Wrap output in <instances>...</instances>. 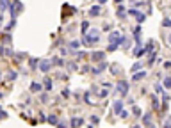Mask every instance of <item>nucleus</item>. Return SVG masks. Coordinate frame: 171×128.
Here are the masks:
<instances>
[{
  "instance_id": "nucleus-18",
  "label": "nucleus",
  "mask_w": 171,
  "mask_h": 128,
  "mask_svg": "<svg viewBox=\"0 0 171 128\" xmlns=\"http://www.w3.org/2000/svg\"><path fill=\"white\" fill-rule=\"evenodd\" d=\"M164 85H166V89H169V87H171V77H166V80H164Z\"/></svg>"
},
{
  "instance_id": "nucleus-29",
  "label": "nucleus",
  "mask_w": 171,
  "mask_h": 128,
  "mask_svg": "<svg viewBox=\"0 0 171 128\" xmlns=\"http://www.w3.org/2000/svg\"><path fill=\"white\" fill-rule=\"evenodd\" d=\"M71 48H79V41H71Z\"/></svg>"
},
{
  "instance_id": "nucleus-7",
  "label": "nucleus",
  "mask_w": 171,
  "mask_h": 128,
  "mask_svg": "<svg viewBox=\"0 0 171 128\" xmlns=\"http://www.w3.org/2000/svg\"><path fill=\"white\" fill-rule=\"evenodd\" d=\"M143 123H144L146 126H150V124H151V114H150V112H146V114L143 116Z\"/></svg>"
},
{
  "instance_id": "nucleus-12",
  "label": "nucleus",
  "mask_w": 171,
  "mask_h": 128,
  "mask_svg": "<svg viewBox=\"0 0 171 128\" xmlns=\"http://www.w3.org/2000/svg\"><path fill=\"white\" fill-rule=\"evenodd\" d=\"M45 89H46V91L52 89V80H50V78H45Z\"/></svg>"
},
{
  "instance_id": "nucleus-2",
  "label": "nucleus",
  "mask_w": 171,
  "mask_h": 128,
  "mask_svg": "<svg viewBox=\"0 0 171 128\" xmlns=\"http://www.w3.org/2000/svg\"><path fill=\"white\" fill-rule=\"evenodd\" d=\"M116 89H118V93H120V94L127 96V94H128V82H127V80H120V82H118V85H116Z\"/></svg>"
},
{
  "instance_id": "nucleus-31",
  "label": "nucleus",
  "mask_w": 171,
  "mask_h": 128,
  "mask_svg": "<svg viewBox=\"0 0 171 128\" xmlns=\"http://www.w3.org/2000/svg\"><path fill=\"white\" fill-rule=\"evenodd\" d=\"M116 48H118V45H110V46H109V52H114Z\"/></svg>"
},
{
  "instance_id": "nucleus-24",
  "label": "nucleus",
  "mask_w": 171,
  "mask_h": 128,
  "mask_svg": "<svg viewBox=\"0 0 171 128\" xmlns=\"http://www.w3.org/2000/svg\"><path fill=\"white\" fill-rule=\"evenodd\" d=\"M132 110H134V116H141V109H139V107H134Z\"/></svg>"
},
{
  "instance_id": "nucleus-16",
  "label": "nucleus",
  "mask_w": 171,
  "mask_h": 128,
  "mask_svg": "<svg viewBox=\"0 0 171 128\" xmlns=\"http://www.w3.org/2000/svg\"><path fill=\"white\" fill-rule=\"evenodd\" d=\"M46 119H48V123H52V124H57V117H55L53 114H52V116H48Z\"/></svg>"
},
{
  "instance_id": "nucleus-35",
  "label": "nucleus",
  "mask_w": 171,
  "mask_h": 128,
  "mask_svg": "<svg viewBox=\"0 0 171 128\" xmlns=\"http://www.w3.org/2000/svg\"><path fill=\"white\" fill-rule=\"evenodd\" d=\"M164 68H171V62L167 60V62H164Z\"/></svg>"
},
{
  "instance_id": "nucleus-1",
  "label": "nucleus",
  "mask_w": 171,
  "mask_h": 128,
  "mask_svg": "<svg viewBox=\"0 0 171 128\" xmlns=\"http://www.w3.org/2000/svg\"><path fill=\"white\" fill-rule=\"evenodd\" d=\"M96 41H98V30H93L82 37V43H86V45H91V43H96Z\"/></svg>"
},
{
  "instance_id": "nucleus-23",
  "label": "nucleus",
  "mask_w": 171,
  "mask_h": 128,
  "mask_svg": "<svg viewBox=\"0 0 171 128\" xmlns=\"http://www.w3.org/2000/svg\"><path fill=\"white\" fill-rule=\"evenodd\" d=\"M36 62H37V59H30V60H29V66H30V68H36Z\"/></svg>"
},
{
  "instance_id": "nucleus-37",
  "label": "nucleus",
  "mask_w": 171,
  "mask_h": 128,
  "mask_svg": "<svg viewBox=\"0 0 171 128\" xmlns=\"http://www.w3.org/2000/svg\"><path fill=\"white\" fill-rule=\"evenodd\" d=\"M0 98H2V93H0Z\"/></svg>"
},
{
  "instance_id": "nucleus-13",
  "label": "nucleus",
  "mask_w": 171,
  "mask_h": 128,
  "mask_svg": "<svg viewBox=\"0 0 171 128\" xmlns=\"http://www.w3.org/2000/svg\"><path fill=\"white\" fill-rule=\"evenodd\" d=\"M30 91H34V93L41 91V85H39V84H32V85H30Z\"/></svg>"
},
{
  "instance_id": "nucleus-26",
  "label": "nucleus",
  "mask_w": 171,
  "mask_h": 128,
  "mask_svg": "<svg viewBox=\"0 0 171 128\" xmlns=\"http://www.w3.org/2000/svg\"><path fill=\"white\" fill-rule=\"evenodd\" d=\"M139 68H141V64H139V62H136V64H134V66H132V71H137Z\"/></svg>"
},
{
  "instance_id": "nucleus-9",
  "label": "nucleus",
  "mask_w": 171,
  "mask_h": 128,
  "mask_svg": "<svg viewBox=\"0 0 171 128\" xmlns=\"http://www.w3.org/2000/svg\"><path fill=\"white\" fill-rule=\"evenodd\" d=\"M89 14H91V16H96V14H100V7H98V6H94L93 9H89Z\"/></svg>"
},
{
  "instance_id": "nucleus-22",
  "label": "nucleus",
  "mask_w": 171,
  "mask_h": 128,
  "mask_svg": "<svg viewBox=\"0 0 171 128\" xmlns=\"http://www.w3.org/2000/svg\"><path fill=\"white\" fill-rule=\"evenodd\" d=\"M162 25H164V27H171V20H169V18H166V20L162 21Z\"/></svg>"
},
{
  "instance_id": "nucleus-4",
  "label": "nucleus",
  "mask_w": 171,
  "mask_h": 128,
  "mask_svg": "<svg viewBox=\"0 0 171 128\" xmlns=\"http://www.w3.org/2000/svg\"><path fill=\"white\" fill-rule=\"evenodd\" d=\"M112 109H114V114H121V109H123V101L116 100L112 103Z\"/></svg>"
},
{
  "instance_id": "nucleus-30",
  "label": "nucleus",
  "mask_w": 171,
  "mask_h": 128,
  "mask_svg": "<svg viewBox=\"0 0 171 128\" xmlns=\"http://www.w3.org/2000/svg\"><path fill=\"white\" fill-rule=\"evenodd\" d=\"M153 107H155V109L159 107V100H157V96H153Z\"/></svg>"
},
{
  "instance_id": "nucleus-17",
  "label": "nucleus",
  "mask_w": 171,
  "mask_h": 128,
  "mask_svg": "<svg viewBox=\"0 0 171 128\" xmlns=\"http://www.w3.org/2000/svg\"><path fill=\"white\" fill-rule=\"evenodd\" d=\"M155 93H157V94H164V93H162V85H160V84H155Z\"/></svg>"
},
{
  "instance_id": "nucleus-14",
  "label": "nucleus",
  "mask_w": 171,
  "mask_h": 128,
  "mask_svg": "<svg viewBox=\"0 0 171 128\" xmlns=\"http://www.w3.org/2000/svg\"><path fill=\"white\" fill-rule=\"evenodd\" d=\"M118 16H120V18H123V16H125V7H123V6H120V7H118Z\"/></svg>"
},
{
  "instance_id": "nucleus-6",
  "label": "nucleus",
  "mask_w": 171,
  "mask_h": 128,
  "mask_svg": "<svg viewBox=\"0 0 171 128\" xmlns=\"http://www.w3.org/2000/svg\"><path fill=\"white\" fill-rule=\"evenodd\" d=\"M39 68H41V71H45V73H46V71H50V68H52V62H50V60H43Z\"/></svg>"
},
{
  "instance_id": "nucleus-33",
  "label": "nucleus",
  "mask_w": 171,
  "mask_h": 128,
  "mask_svg": "<svg viewBox=\"0 0 171 128\" xmlns=\"http://www.w3.org/2000/svg\"><path fill=\"white\" fill-rule=\"evenodd\" d=\"M120 116H121V117L125 119V117H128V112H125V110H121V114H120Z\"/></svg>"
},
{
  "instance_id": "nucleus-8",
  "label": "nucleus",
  "mask_w": 171,
  "mask_h": 128,
  "mask_svg": "<svg viewBox=\"0 0 171 128\" xmlns=\"http://www.w3.org/2000/svg\"><path fill=\"white\" fill-rule=\"evenodd\" d=\"M63 64H64V62H63L61 57H53V59H52V66H63Z\"/></svg>"
},
{
  "instance_id": "nucleus-5",
  "label": "nucleus",
  "mask_w": 171,
  "mask_h": 128,
  "mask_svg": "<svg viewBox=\"0 0 171 128\" xmlns=\"http://www.w3.org/2000/svg\"><path fill=\"white\" fill-rule=\"evenodd\" d=\"M70 124H71V128H79V126L84 124V119H82V117H73Z\"/></svg>"
},
{
  "instance_id": "nucleus-34",
  "label": "nucleus",
  "mask_w": 171,
  "mask_h": 128,
  "mask_svg": "<svg viewBox=\"0 0 171 128\" xmlns=\"http://www.w3.org/2000/svg\"><path fill=\"white\" fill-rule=\"evenodd\" d=\"M4 117H7V114H6V112H2V110H0V119H4Z\"/></svg>"
},
{
  "instance_id": "nucleus-15",
  "label": "nucleus",
  "mask_w": 171,
  "mask_h": 128,
  "mask_svg": "<svg viewBox=\"0 0 171 128\" xmlns=\"http://www.w3.org/2000/svg\"><path fill=\"white\" fill-rule=\"evenodd\" d=\"M16 77H18V73H16V71H9V75H7V78H9V80H16Z\"/></svg>"
},
{
  "instance_id": "nucleus-28",
  "label": "nucleus",
  "mask_w": 171,
  "mask_h": 128,
  "mask_svg": "<svg viewBox=\"0 0 171 128\" xmlns=\"http://www.w3.org/2000/svg\"><path fill=\"white\" fill-rule=\"evenodd\" d=\"M107 94H109V93H107V91H100V93H98V96H100V98H105V96H107Z\"/></svg>"
},
{
  "instance_id": "nucleus-10",
  "label": "nucleus",
  "mask_w": 171,
  "mask_h": 128,
  "mask_svg": "<svg viewBox=\"0 0 171 128\" xmlns=\"http://www.w3.org/2000/svg\"><path fill=\"white\" fill-rule=\"evenodd\" d=\"M144 77H146V73H144V71H139V73L134 75V80H141V78H144Z\"/></svg>"
},
{
  "instance_id": "nucleus-25",
  "label": "nucleus",
  "mask_w": 171,
  "mask_h": 128,
  "mask_svg": "<svg viewBox=\"0 0 171 128\" xmlns=\"http://www.w3.org/2000/svg\"><path fill=\"white\" fill-rule=\"evenodd\" d=\"M91 123H93V124H98V123H100V119H98L96 116H93V117H91Z\"/></svg>"
},
{
  "instance_id": "nucleus-27",
  "label": "nucleus",
  "mask_w": 171,
  "mask_h": 128,
  "mask_svg": "<svg viewBox=\"0 0 171 128\" xmlns=\"http://www.w3.org/2000/svg\"><path fill=\"white\" fill-rule=\"evenodd\" d=\"M110 71H112V73H120V71H121V70H120V68H118V66H112V68H110Z\"/></svg>"
},
{
  "instance_id": "nucleus-3",
  "label": "nucleus",
  "mask_w": 171,
  "mask_h": 128,
  "mask_svg": "<svg viewBox=\"0 0 171 128\" xmlns=\"http://www.w3.org/2000/svg\"><path fill=\"white\" fill-rule=\"evenodd\" d=\"M9 6H11V16H13V20H14V18H16V14L23 9V4H22V2H11Z\"/></svg>"
},
{
  "instance_id": "nucleus-19",
  "label": "nucleus",
  "mask_w": 171,
  "mask_h": 128,
  "mask_svg": "<svg viewBox=\"0 0 171 128\" xmlns=\"http://www.w3.org/2000/svg\"><path fill=\"white\" fill-rule=\"evenodd\" d=\"M164 128H171V117H166L164 119Z\"/></svg>"
},
{
  "instance_id": "nucleus-11",
  "label": "nucleus",
  "mask_w": 171,
  "mask_h": 128,
  "mask_svg": "<svg viewBox=\"0 0 171 128\" xmlns=\"http://www.w3.org/2000/svg\"><path fill=\"white\" fill-rule=\"evenodd\" d=\"M93 59H94V60H100V59H103V53H102V52H94V53H93Z\"/></svg>"
},
{
  "instance_id": "nucleus-20",
  "label": "nucleus",
  "mask_w": 171,
  "mask_h": 128,
  "mask_svg": "<svg viewBox=\"0 0 171 128\" xmlns=\"http://www.w3.org/2000/svg\"><path fill=\"white\" fill-rule=\"evenodd\" d=\"M136 16H137V21H139V23H143V21H144V18H146V16H144V14H141V13H137Z\"/></svg>"
},
{
  "instance_id": "nucleus-36",
  "label": "nucleus",
  "mask_w": 171,
  "mask_h": 128,
  "mask_svg": "<svg viewBox=\"0 0 171 128\" xmlns=\"http://www.w3.org/2000/svg\"><path fill=\"white\" fill-rule=\"evenodd\" d=\"M167 41H169V45H171V34H169V36H167Z\"/></svg>"
},
{
  "instance_id": "nucleus-32",
  "label": "nucleus",
  "mask_w": 171,
  "mask_h": 128,
  "mask_svg": "<svg viewBox=\"0 0 171 128\" xmlns=\"http://www.w3.org/2000/svg\"><path fill=\"white\" fill-rule=\"evenodd\" d=\"M63 96H64V98H68V96H70V91H68V89H64V91H63Z\"/></svg>"
},
{
  "instance_id": "nucleus-21",
  "label": "nucleus",
  "mask_w": 171,
  "mask_h": 128,
  "mask_svg": "<svg viewBox=\"0 0 171 128\" xmlns=\"http://www.w3.org/2000/svg\"><path fill=\"white\" fill-rule=\"evenodd\" d=\"M87 27H89V23H87V21H82V27H80V29H82V32H84V34H86Z\"/></svg>"
}]
</instances>
